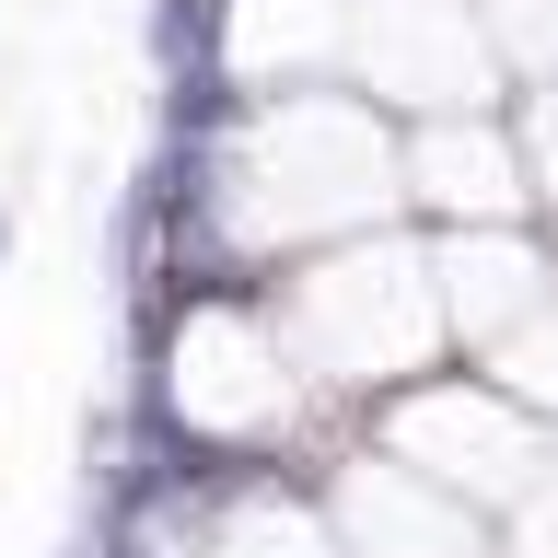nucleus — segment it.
<instances>
[{
	"mask_svg": "<svg viewBox=\"0 0 558 558\" xmlns=\"http://www.w3.org/2000/svg\"><path fill=\"white\" fill-rule=\"evenodd\" d=\"M408 198L430 209L442 233L523 221V209H535V174H523V117H465V105H453L430 140H408Z\"/></svg>",
	"mask_w": 558,
	"mask_h": 558,
	"instance_id": "obj_4",
	"label": "nucleus"
},
{
	"mask_svg": "<svg viewBox=\"0 0 558 558\" xmlns=\"http://www.w3.org/2000/svg\"><path fill=\"white\" fill-rule=\"evenodd\" d=\"M233 24H244V0H151V12H140V59H151V82L221 70V59H233Z\"/></svg>",
	"mask_w": 558,
	"mask_h": 558,
	"instance_id": "obj_5",
	"label": "nucleus"
},
{
	"mask_svg": "<svg viewBox=\"0 0 558 558\" xmlns=\"http://www.w3.org/2000/svg\"><path fill=\"white\" fill-rule=\"evenodd\" d=\"M373 442H396L408 465L465 488L477 512H512L558 477V418L523 408L500 373H418L396 396H373Z\"/></svg>",
	"mask_w": 558,
	"mask_h": 558,
	"instance_id": "obj_2",
	"label": "nucleus"
},
{
	"mask_svg": "<svg viewBox=\"0 0 558 558\" xmlns=\"http://www.w3.org/2000/svg\"><path fill=\"white\" fill-rule=\"evenodd\" d=\"M500 558H558V477L535 488V500H512V523H500Z\"/></svg>",
	"mask_w": 558,
	"mask_h": 558,
	"instance_id": "obj_6",
	"label": "nucleus"
},
{
	"mask_svg": "<svg viewBox=\"0 0 558 558\" xmlns=\"http://www.w3.org/2000/svg\"><path fill=\"white\" fill-rule=\"evenodd\" d=\"M314 488H326L349 558H500V512H477L396 442H349L338 465H314Z\"/></svg>",
	"mask_w": 558,
	"mask_h": 558,
	"instance_id": "obj_3",
	"label": "nucleus"
},
{
	"mask_svg": "<svg viewBox=\"0 0 558 558\" xmlns=\"http://www.w3.org/2000/svg\"><path fill=\"white\" fill-rule=\"evenodd\" d=\"M279 338H291V361H303L338 408H373V396H396V384L442 373V256L430 244H314L303 268H279Z\"/></svg>",
	"mask_w": 558,
	"mask_h": 558,
	"instance_id": "obj_1",
	"label": "nucleus"
},
{
	"mask_svg": "<svg viewBox=\"0 0 558 558\" xmlns=\"http://www.w3.org/2000/svg\"><path fill=\"white\" fill-rule=\"evenodd\" d=\"M0 244H12V233H0Z\"/></svg>",
	"mask_w": 558,
	"mask_h": 558,
	"instance_id": "obj_7",
	"label": "nucleus"
}]
</instances>
